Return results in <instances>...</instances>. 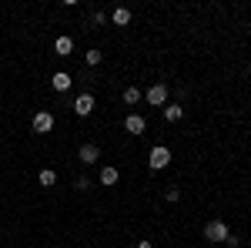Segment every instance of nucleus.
I'll list each match as a JSON object with an SVG mask.
<instances>
[{
  "mask_svg": "<svg viewBox=\"0 0 251 248\" xmlns=\"http://www.w3.org/2000/svg\"><path fill=\"white\" fill-rule=\"evenodd\" d=\"M124 131H127V134H144V131H148L144 114H134V111H131V114L124 117Z\"/></svg>",
  "mask_w": 251,
  "mask_h": 248,
  "instance_id": "nucleus-5",
  "label": "nucleus"
},
{
  "mask_svg": "<svg viewBox=\"0 0 251 248\" xmlns=\"http://www.w3.org/2000/svg\"><path fill=\"white\" fill-rule=\"evenodd\" d=\"M84 60H87V64H91V67H97V64H100V60H104V54H100V51H87V54H84Z\"/></svg>",
  "mask_w": 251,
  "mask_h": 248,
  "instance_id": "nucleus-15",
  "label": "nucleus"
},
{
  "mask_svg": "<svg viewBox=\"0 0 251 248\" xmlns=\"http://www.w3.org/2000/svg\"><path fill=\"white\" fill-rule=\"evenodd\" d=\"M111 20H114L117 27H127V24H131V10H127V7H117L114 14H111Z\"/></svg>",
  "mask_w": 251,
  "mask_h": 248,
  "instance_id": "nucleus-12",
  "label": "nucleus"
},
{
  "mask_svg": "<svg viewBox=\"0 0 251 248\" xmlns=\"http://www.w3.org/2000/svg\"><path fill=\"white\" fill-rule=\"evenodd\" d=\"M50 84H54V91H60V94H64V91H71V84H74V77L67 74V71H57V74L50 77Z\"/></svg>",
  "mask_w": 251,
  "mask_h": 248,
  "instance_id": "nucleus-8",
  "label": "nucleus"
},
{
  "mask_svg": "<svg viewBox=\"0 0 251 248\" xmlns=\"http://www.w3.org/2000/svg\"><path fill=\"white\" fill-rule=\"evenodd\" d=\"M117 181H121V171H117L114 165H104V168H100V185L111 188V185H117Z\"/></svg>",
  "mask_w": 251,
  "mask_h": 248,
  "instance_id": "nucleus-9",
  "label": "nucleus"
},
{
  "mask_svg": "<svg viewBox=\"0 0 251 248\" xmlns=\"http://www.w3.org/2000/svg\"><path fill=\"white\" fill-rule=\"evenodd\" d=\"M141 87H127V91H124V104H137V101H141Z\"/></svg>",
  "mask_w": 251,
  "mask_h": 248,
  "instance_id": "nucleus-14",
  "label": "nucleus"
},
{
  "mask_svg": "<svg viewBox=\"0 0 251 248\" xmlns=\"http://www.w3.org/2000/svg\"><path fill=\"white\" fill-rule=\"evenodd\" d=\"M137 248H154V245L151 242H137Z\"/></svg>",
  "mask_w": 251,
  "mask_h": 248,
  "instance_id": "nucleus-17",
  "label": "nucleus"
},
{
  "mask_svg": "<svg viewBox=\"0 0 251 248\" xmlns=\"http://www.w3.org/2000/svg\"><path fill=\"white\" fill-rule=\"evenodd\" d=\"M144 97H148V104H151V108H164V104H168V84H161V81L151 84V87L144 91Z\"/></svg>",
  "mask_w": 251,
  "mask_h": 248,
  "instance_id": "nucleus-2",
  "label": "nucleus"
},
{
  "mask_svg": "<svg viewBox=\"0 0 251 248\" xmlns=\"http://www.w3.org/2000/svg\"><path fill=\"white\" fill-rule=\"evenodd\" d=\"M54 54H57V57H71V54H74V40L71 37H57L54 40Z\"/></svg>",
  "mask_w": 251,
  "mask_h": 248,
  "instance_id": "nucleus-10",
  "label": "nucleus"
},
{
  "mask_svg": "<svg viewBox=\"0 0 251 248\" xmlns=\"http://www.w3.org/2000/svg\"><path fill=\"white\" fill-rule=\"evenodd\" d=\"M248 74H251V64H248Z\"/></svg>",
  "mask_w": 251,
  "mask_h": 248,
  "instance_id": "nucleus-18",
  "label": "nucleus"
},
{
  "mask_svg": "<svg viewBox=\"0 0 251 248\" xmlns=\"http://www.w3.org/2000/svg\"><path fill=\"white\" fill-rule=\"evenodd\" d=\"M228 235H231L228 225H225V221H218V218L204 225V238H208V242H228Z\"/></svg>",
  "mask_w": 251,
  "mask_h": 248,
  "instance_id": "nucleus-3",
  "label": "nucleus"
},
{
  "mask_svg": "<svg viewBox=\"0 0 251 248\" xmlns=\"http://www.w3.org/2000/svg\"><path fill=\"white\" fill-rule=\"evenodd\" d=\"M34 131L50 134L54 131V114H50V111H37V114H34Z\"/></svg>",
  "mask_w": 251,
  "mask_h": 248,
  "instance_id": "nucleus-6",
  "label": "nucleus"
},
{
  "mask_svg": "<svg viewBox=\"0 0 251 248\" xmlns=\"http://www.w3.org/2000/svg\"><path fill=\"white\" fill-rule=\"evenodd\" d=\"M40 185H44V188H54V185H57V171H50V168H44V171H40V178H37Z\"/></svg>",
  "mask_w": 251,
  "mask_h": 248,
  "instance_id": "nucleus-13",
  "label": "nucleus"
},
{
  "mask_svg": "<svg viewBox=\"0 0 251 248\" xmlns=\"http://www.w3.org/2000/svg\"><path fill=\"white\" fill-rule=\"evenodd\" d=\"M71 108H74V114H77V117H87L91 111H94V94H77Z\"/></svg>",
  "mask_w": 251,
  "mask_h": 248,
  "instance_id": "nucleus-4",
  "label": "nucleus"
},
{
  "mask_svg": "<svg viewBox=\"0 0 251 248\" xmlns=\"http://www.w3.org/2000/svg\"><path fill=\"white\" fill-rule=\"evenodd\" d=\"M77 158H80V161H84V165H97V161H100V148H97V144H91V141H87V144H80Z\"/></svg>",
  "mask_w": 251,
  "mask_h": 248,
  "instance_id": "nucleus-7",
  "label": "nucleus"
},
{
  "mask_svg": "<svg viewBox=\"0 0 251 248\" xmlns=\"http://www.w3.org/2000/svg\"><path fill=\"white\" fill-rule=\"evenodd\" d=\"M168 165H171V148L154 144V148L148 151V168H151V171H164Z\"/></svg>",
  "mask_w": 251,
  "mask_h": 248,
  "instance_id": "nucleus-1",
  "label": "nucleus"
},
{
  "mask_svg": "<svg viewBox=\"0 0 251 248\" xmlns=\"http://www.w3.org/2000/svg\"><path fill=\"white\" fill-rule=\"evenodd\" d=\"M164 117L174 124V121H181V117H184V108H181L177 101H171V104H164Z\"/></svg>",
  "mask_w": 251,
  "mask_h": 248,
  "instance_id": "nucleus-11",
  "label": "nucleus"
},
{
  "mask_svg": "<svg viewBox=\"0 0 251 248\" xmlns=\"http://www.w3.org/2000/svg\"><path fill=\"white\" fill-rule=\"evenodd\" d=\"M74 188H77V191H87V188H91V181H87V178H77V181H74Z\"/></svg>",
  "mask_w": 251,
  "mask_h": 248,
  "instance_id": "nucleus-16",
  "label": "nucleus"
}]
</instances>
